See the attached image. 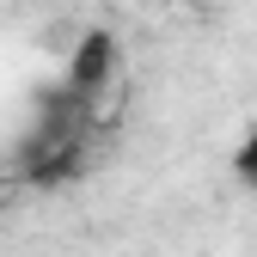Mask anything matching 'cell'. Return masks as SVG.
I'll return each instance as SVG.
<instances>
[{
	"instance_id": "2",
	"label": "cell",
	"mask_w": 257,
	"mask_h": 257,
	"mask_svg": "<svg viewBox=\"0 0 257 257\" xmlns=\"http://www.w3.org/2000/svg\"><path fill=\"white\" fill-rule=\"evenodd\" d=\"M116 68H122V49H116L110 31H80V43L68 55V86L80 92V98H98V92L116 80Z\"/></svg>"
},
{
	"instance_id": "3",
	"label": "cell",
	"mask_w": 257,
	"mask_h": 257,
	"mask_svg": "<svg viewBox=\"0 0 257 257\" xmlns=\"http://www.w3.org/2000/svg\"><path fill=\"white\" fill-rule=\"evenodd\" d=\"M233 178L257 190V128H251V135L239 141V153H233Z\"/></svg>"
},
{
	"instance_id": "1",
	"label": "cell",
	"mask_w": 257,
	"mask_h": 257,
	"mask_svg": "<svg viewBox=\"0 0 257 257\" xmlns=\"http://www.w3.org/2000/svg\"><path fill=\"white\" fill-rule=\"evenodd\" d=\"M86 172H92V159H86L80 135H68V141L31 135V141L19 147V184H31V190H68V184H80Z\"/></svg>"
}]
</instances>
